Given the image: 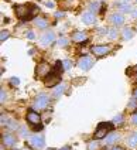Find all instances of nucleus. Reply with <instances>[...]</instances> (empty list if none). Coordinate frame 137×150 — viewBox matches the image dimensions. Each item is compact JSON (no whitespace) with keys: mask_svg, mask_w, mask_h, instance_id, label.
<instances>
[{"mask_svg":"<svg viewBox=\"0 0 137 150\" xmlns=\"http://www.w3.org/2000/svg\"><path fill=\"white\" fill-rule=\"evenodd\" d=\"M117 8H119L120 11H131V10H133L131 6L129 4L127 1H124V3H119V4H117Z\"/></svg>","mask_w":137,"mask_h":150,"instance_id":"obj_20","label":"nucleus"},{"mask_svg":"<svg viewBox=\"0 0 137 150\" xmlns=\"http://www.w3.org/2000/svg\"><path fill=\"white\" fill-rule=\"evenodd\" d=\"M34 24L37 25V28H47L48 27V20L45 17H37L34 20Z\"/></svg>","mask_w":137,"mask_h":150,"instance_id":"obj_16","label":"nucleus"},{"mask_svg":"<svg viewBox=\"0 0 137 150\" xmlns=\"http://www.w3.org/2000/svg\"><path fill=\"white\" fill-rule=\"evenodd\" d=\"M10 83H11V85H14V86H17L18 83H20V81H18V78L14 76V78H11V79H10Z\"/></svg>","mask_w":137,"mask_h":150,"instance_id":"obj_34","label":"nucleus"},{"mask_svg":"<svg viewBox=\"0 0 137 150\" xmlns=\"http://www.w3.org/2000/svg\"><path fill=\"white\" fill-rule=\"evenodd\" d=\"M136 3H137V0H136Z\"/></svg>","mask_w":137,"mask_h":150,"instance_id":"obj_45","label":"nucleus"},{"mask_svg":"<svg viewBox=\"0 0 137 150\" xmlns=\"http://www.w3.org/2000/svg\"><path fill=\"white\" fill-rule=\"evenodd\" d=\"M64 91H65V85H62V83H61V85H57L55 89H54V96H55V98H60L61 95L64 93Z\"/></svg>","mask_w":137,"mask_h":150,"instance_id":"obj_19","label":"nucleus"},{"mask_svg":"<svg viewBox=\"0 0 137 150\" xmlns=\"http://www.w3.org/2000/svg\"><path fill=\"white\" fill-rule=\"evenodd\" d=\"M57 44H58L60 47H65V45H68V38H65V37H61L60 40L57 41Z\"/></svg>","mask_w":137,"mask_h":150,"instance_id":"obj_27","label":"nucleus"},{"mask_svg":"<svg viewBox=\"0 0 137 150\" xmlns=\"http://www.w3.org/2000/svg\"><path fill=\"white\" fill-rule=\"evenodd\" d=\"M130 72H137V65H136V67L131 68V71H130Z\"/></svg>","mask_w":137,"mask_h":150,"instance_id":"obj_42","label":"nucleus"},{"mask_svg":"<svg viewBox=\"0 0 137 150\" xmlns=\"http://www.w3.org/2000/svg\"><path fill=\"white\" fill-rule=\"evenodd\" d=\"M20 136H21V137H27V129L26 127H20Z\"/></svg>","mask_w":137,"mask_h":150,"instance_id":"obj_33","label":"nucleus"},{"mask_svg":"<svg viewBox=\"0 0 137 150\" xmlns=\"http://www.w3.org/2000/svg\"><path fill=\"white\" fill-rule=\"evenodd\" d=\"M95 20H96V17L92 11H85L84 14H82V21L85 23V24H93Z\"/></svg>","mask_w":137,"mask_h":150,"instance_id":"obj_14","label":"nucleus"},{"mask_svg":"<svg viewBox=\"0 0 137 150\" xmlns=\"http://www.w3.org/2000/svg\"><path fill=\"white\" fill-rule=\"evenodd\" d=\"M99 7H100V3H99V1H93V3L89 4V8H91L89 11H98Z\"/></svg>","mask_w":137,"mask_h":150,"instance_id":"obj_24","label":"nucleus"},{"mask_svg":"<svg viewBox=\"0 0 137 150\" xmlns=\"http://www.w3.org/2000/svg\"><path fill=\"white\" fill-rule=\"evenodd\" d=\"M47 7L52 8V7H54V3H52V1H47Z\"/></svg>","mask_w":137,"mask_h":150,"instance_id":"obj_38","label":"nucleus"},{"mask_svg":"<svg viewBox=\"0 0 137 150\" xmlns=\"http://www.w3.org/2000/svg\"><path fill=\"white\" fill-rule=\"evenodd\" d=\"M88 150H98V142H89L88 143Z\"/></svg>","mask_w":137,"mask_h":150,"instance_id":"obj_29","label":"nucleus"},{"mask_svg":"<svg viewBox=\"0 0 137 150\" xmlns=\"http://www.w3.org/2000/svg\"><path fill=\"white\" fill-rule=\"evenodd\" d=\"M88 40V37H86V33L85 31H75V33L72 34V41L75 42H84Z\"/></svg>","mask_w":137,"mask_h":150,"instance_id":"obj_13","label":"nucleus"},{"mask_svg":"<svg viewBox=\"0 0 137 150\" xmlns=\"http://www.w3.org/2000/svg\"><path fill=\"white\" fill-rule=\"evenodd\" d=\"M131 16L134 17V18H137V7H136V8H133V10H131Z\"/></svg>","mask_w":137,"mask_h":150,"instance_id":"obj_37","label":"nucleus"},{"mask_svg":"<svg viewBox=\"0 0 137 150\" xmlns=\"http://www.w3.org/2000/svg\"><path fill=\"white\" fill-rule=\"evenodd\" d=\"M119 139H120L119 133H113V132H112V133H109L106 137H105V143H106V144H115Z\"/></svg>","mask_w":137,"mask_h":150,"instance_id":"obj_15","label":"nucleus"},{"mask_svg":"<svg viewBox=\"0 0 137 150\" xmlns=\"http://www.w3.org/2000/svg\"><path fill=\"white\" fill-rule=\"evenodd\" d=\"M27 122L30 123V125H38L40 122H41V116H40V113H37L35 110H28L27 112Z\"/></svg>","mask_w":137,"mask_h":150,"instance_id":"obj_9","label":"nucleus"},{"mask_svg":"<svg viewBox=\"0 0 137 150\" xmlns=\"http://www.w3.org/2000/svg\"><path fill=\"white\" fill-rule=\"evenodd\" d=\"M107 37H109L110 40H116V38L119 37V31H117L116 28H109V30H107Z\"/></svg>","mask_w":137,"mask_h":150,"instance_id":"obj_21","label":"nucleus"},{"mask_svg":"<svg viewBox=\"0 0 137 150\" xmlns=\"http://www.w3.org/2000/svg\"><path fill=\"white\" fill-rule=\"evenodd\" d=\"M6 99H7V95H6V92L1 89V92H0V102L3 103V102H6Z\"/></svg>","mask_w":137,"mask_h":150,"instance_id":"obj_31","label":"nucleus"},{"mask_svg":"<svg viewBox=\"0 0 137 150\" xmlns=\"http://www.w3.org/2000/svg\"><path fill=\"white\" fill-rule=\"evenodd\" d=\"M60 81H61V74L55 72V71H51L50 74L47 75V78H45V85L48 88H52V86L60 85Z\"/></svg>","mask_w":137,"mask_h":150,"instance_id":"obj_6","label":"nucleus"},{"mask_svg":"<svg viewBox=\"0 0 137 150\" xmlns=\"http://www.w3.org/2000/svg\"><path fill=\"white\" fill-rule=\"evenodd\" d=\"M54 41H55V34L52 33V31L44 33L43 37H41V45L43 47H48V45L54 44Z\"/></svg>","mask_w":137,"mask_h":150,"instance_id":"obj_10","label":"nucleus"},{"mask_svg":"<svg viewBox=\"0 0 137 150\" xmlns=\"http://www.w3.org/2000/svg\"><path fill=\"white\" fill-rule=\"evenodd\" d=\"M13 150H18V149H13Z\"/></svg>","mask_w":137,"mask_h":150,"instance_id":"obj_44","label":"nucleus"},{"mask_svg":"<svg viewBox=\"0 0 137 150\" xmlns=\"http://www.w3.org/2000/svg\"><path fill=\"white\" fill-rule=\"evenodd\" d=\"M14 11H16V16L20 18V20H30L35 16V13L40 11V8L35 7V6H28V4H17L14 7Z\"/></svg>","mask_w":137,"mask_h":150,"instance_id":"obj_1","label":"nucleus"},{"mask_svg":"<svg viewBox=\"0 0 137 150\" xmlns=\"http://www.w3.org/2000/svg\"><path fill=\"white\" fill-rule=\"evenodd\" d=\"M50 103V96L45 95V93H40L37 95V98L34 99V108L37 110H41V109H45Z\"/></svg>","mask_w":137,"mask_h":150,"instance_id":"obj_5","label":"nucleus"},{"mask_svg":"<svg viewBox=\"0 0 137 150\" xmlns=\"http://www.w3.org/2000/svg\"><path fill=\"white\" fill-rule=\"evenodd\" d=\"M136 108H137V99L133 98L130 100V103H129V109H136Z\"/></svg>","mask_w":137,"mask_h":150,"instance_id":"obj_30","label":"nucleus"},{"mask_svg":"<svg viewBox=\"0 0 137 150\" xmlns=\"http://www.w3.org/2000/svg\"><path fill=\"white\" fill-rule=\"evenodd\" d=\"M16 142H17V139L14 137V134H4L3 136V144L6 146V147H14V144H16Z\"/></svg>","mask_w":137,"mask_h":150,"instance_id":"obj_11","label":"nucleus"},{"mask_svg":"<svg viewBox=\"0 0 137 150\" xmlns=\"http://www.w3.org/2000/svg\"><path fill=\"white\" fill-rule=\"evenodd\" d=\"M131 123H133V125H137V112L131 116Z\"/></svg>","mask_w":137,"mask_h":150,"instance_id":"obj_36","label":"nucleus"},{"mask_svg":"<svg viewBox=\"0 0 137 150\" xmlns=\"http://www.w3.org/2000/svg\"><path fill=\"white\" fill-rule=\"evenodd\" d=\"M133 35H134V31L131 30V28H123V31H122V37H123V40H130V38H133Z\"/></svg>","mask_w":137,"mask_h":150,"instance_id":"obj_17","label":"nucleus"},{"mask_svg":"<svg viewBox=\"0 0 137 150\" xmlns=\"http://www.w3.org/2000/svg\"><path fill=\"white\" fill-rule=\"evenodd\" d=\"M62 65H64V69L67 71V69H71L72 68V61L71 59H65V61H62Z\"/></svg>","mask_w":137,"mask_h":150,"instance_id":"obj_26","label":"nucleus"},{"mask_svg":"<svg viewBox=\"0 0 137 150\" xmlns=\"http://www.w3.org/2000/svg\"><path fill=\"white\" fill-rule=\"evenodd\" d=\"M54 71H55V72H58V74H61L62 71H65V69H64V65H62V61H57V62H55Z\"/></svg>","mask_w":137,"mask_h":150,"instance_id":"obj_23","label":"nucleus"},{"mask_svg":"<svg viewBox=\"0 0 137 150\" xmlns=\"http://www.w3.org/2000/svg\"><path fill=\"white\" fill-rule=\"evenodd\" d=\"M110 23L113 25H123V23H124V17H123L122 13H115V14L110 16Z\"/></svg>","mask_w":137,"mask_h":150,"instance_id":"obj_12","label":"nucleus"},{"mask_svg":"<svg viewBox=\"0 0 137 150\" xmlns=\"http://www.w3.org/2000/svg\"><path fill=\"white\" fill-rule=\"evenodd\" d=\"M112 150H123V149H122V147H119V146H115Z\"/></svg>","mask_w":137,"mask_h":150,"instance_id":"obj_43","label":"nucleus"},{"mask_svg":"<svg viewBox=\"0 0 137 150\" xmlns=\"http://www.w3.org/2000/svg\"><path fill=\"white\" fill-rule=\"evenodd\" d=\"M30 144H31L33 149L40 150L45 146V139H44L43 136H40V134H33L30 137Z\"/></svg>","mask_w":137,"mask_h":150,"instance_id":"obj_8","label":"nucleus"},{"mask_svg":"<svg viewBox=\"0 0 137 150\" xmlns=\"http://www.w3.org/2000/svg\"><path fill=\"white\" fill-rule=\"evenodd\" d=\"M113 122H102V123H99L98 127H96V130H95V139L96 140H100V139H105V136H107V134L110 133V130L113 129Z\"/></svg>","mask_w":137,"mask_h":150,"instance_id":"obj_2","label":"nucleus"},{"mask_svg":"<svg viewBox=\"0 0 137 150\" xmlns=\"http://www.w3.org/2000/svg\"><path fill=\"white\" fill-rule=\"evenodd\" d=\"M60 150H71V147H69V146H64V147H61Z\"/></svg>","mask_w":137,"mask_h":150,"instance_id":"obj_40","label":"nucleus"},{"mask_svg":"<svg viewBox=\"0 0 137 150\" xmlns=\"http://www.w3.org/2000/svg\"><path fill=\"white\" fill-rule=\"evenodd\" d=\"M133 98H136V99H137V88L134 89V92H133Z\"/></svg>","mask_w":137,"mask_h":150,"instance_id":"obj_41","label":"nucleus"},{"mask_svg":"<svg viewBox=\"0 0 137 150\" xmlns=\"http://www.w3.org/2000/svg\"><path fill=\"white\" fill-rule=\"evenodd\" d=\"M51 72V68H50V65L47 64V62H40L38 65H37V68H35V75L38 76V78H47V75Z\"/></svg>","mask_w":137,"mask_h":150,"instance_id":"obj_7","label":"nucleus"},{"mask_svg":"<svg viewBox=\"0 0 137 150\" xmlns=\"http://www.w3.org/2000/svg\"><path fill=\"white\" fill-rule=\"evenodd\" d=\"M33 129H34L35 132H40V130H43V125H41V123H38V125H33Z\"/></svg>","mask_w":137,"mask_h":150,"instance_id":"obj_35","label":"nucleus"},{"mask_svg":"<svg viewBox=\"0 0 137 150\" xmlns=\"http://www.w3.org/2000/svg\"><path fill=\"white\" fill-rule=\"evenodd\" d=\"M93 64H95V59L91 55H84L78 61V68L82 69V71H89L91 68L93 67Z\"/></svg>","mask_w":137,"mask_h":150,"instance_id":"obj_4","label":"nucleus"},{"mask_svg":"<svg viewBox=\"0 0 137 150\" xmlns=\"http://www.w3.org/2000/svg\"><path fill=\"white\" fill-rule=\"evenodd\" d=\"M64 16V11H60V13H55V17L58 18V17H62Z\"/></svg>","mask_w":137,"mask_h":150,"instance_id":"obj_39","label":"nucleus"},{"mask_svg":"<svg viewBox=\"0 0 137 150\" xmlns=\"http://www.w3.org/2000/svg\"><path fill=\"white\" fill-rule=\"evenodd\" d=\"M127 144L130 146V147H133V149H134V147H137V132H136V133H133L127 139Z\"/></svg>","mask_w":137,"mask_h":150,"instance_id":"obj_18","label":"nucleus"},{"mask_svg":"<svg viewBox=\"0 0 137 150\" xmlns=\"http://www.w3.org/2000/svg\"><path fill=\"white\" fill-rule=\"evenodd\" d=\"M92 54L95 57H105L107 55L112 51V45H107V44H99V45H92Z\"/></svg>","mask_w":137,"mask_h":150,"instance_id":"obj_3","label":"nucleus"},{"mask_svg":"<svg viewBox=\"0 0 137 150\" xmlns=\"http://www.w3.org/2000/svg\"><path fill=\"white\" fill-rule=\"evenodd\" d=\"M123 120H124L123 115L119 113V115H116V116L113 117V125H122V123H123Z\"/></svg>","mask_w":137,"mask_h":150,"instance_id":"obj_22","label":"nucleus"},{"mask_svg":"<svg viewBox=\"0 0 137 150\" xmlns=\"http://www.w3.org/2000/svg\"><path fill=\"white\" fill-rule=\"evenodd\" d=\"M126 1H127V0H126Z\"/></svg>","mask_w":137,"mask_h":150,"instance_id":"obj_46","label":"nucleus"},{"mask_svg":"<svg viewBox=\"0 0 137 150\" xmlns=\"http://www.w3.org/2000/svg\"><path fill=\"white\" fill-rule=\"evenodd\" d=\"M9 37H10V33H9V31L3 30V31L0 33V41H1V42H3V41H6V40H7Z\"/></svg>","mask_w":137,"mask_h":150,"instance_id":"obj_25","label":"nucleus"},{"mask_svg":"<svg viewBox=\"0 0 137 150\" xmlns=\"http://www.w3.org/2000/svg\"><path fill=\"white\" fill-rule=\"evenodd\" d=\"M7 129H9V130H17V129H18L17 122H9V125H7Z\"/></svg>","mask_w":137,"mask_h":150,"instance_id":"obj_28","label":"nucleus"},{"mask_svg":"<svg viewBox=\"0 0 137 150\" xmlns=\"http://www.w3.org/2000/svg\"><path fill=\"white\" fill-rule=\"evenodd\" d=\"M26 35H27V38H28V40H35V35H34V33H33L31 30H28V31L26 33Z\"/></svg>","mask_w":137,"mask_h":150,"instance_id":"obj_32","label":"nucleus"}]
</instances>
